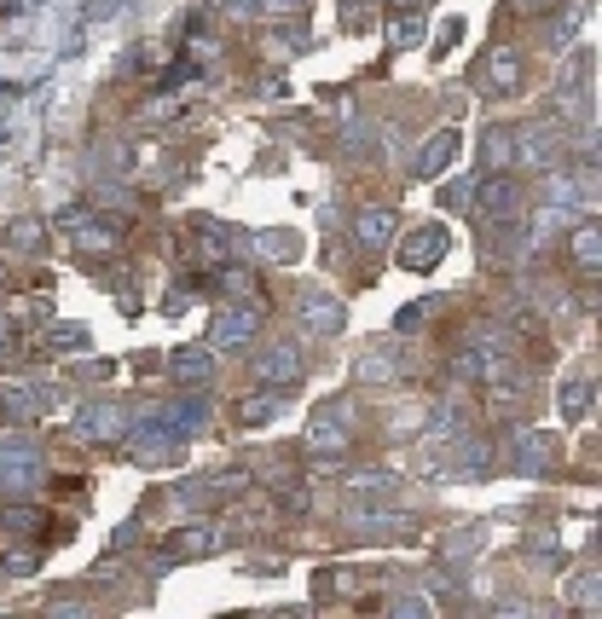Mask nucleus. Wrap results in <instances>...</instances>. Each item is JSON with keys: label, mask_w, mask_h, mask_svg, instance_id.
I'll list each match as a JSON object with an SVG mask.
<instances>
[{"label": "nucleus", "mask_w": 602, "mask_h": 619, "mask_svg": "<svg viewBox=\"0 0 602 619\" xmlns=\"http://www.w3.org/2000/svg\"><path fill=\"white\" fill-rule=\"evenodd\" d=\"M574 255L585 261V267H597V226H585V232L574 238Z\"/></svg>", "instance_id": "nucleus-18"}, {"label": "nucleus", "mask_w": 602, "mask_h": 619, "mask_svg": "<svg viewBox=\"0 0 602 619\" xmlns=\"http://www.w3.org/2000/svg\"><path fill=\"white\" fill-rule=\"evenodd\" d=\"M301 319H307V330L330 336V330H342V301H330L325 290H307L301 296Z\"/></svg>", "instance_id": "nucleus-5"}, {"label": "nucleus", "mask_w": 602, "mask_h": 619, "mask_svg": "<svg viewBox=\"0 0 602 619\" xmlns=\"http://www.w3.org/2000/svg\"><path fill=\"white\" fill-rule=\"evenodd\" d=\"M591 400H597V394H591V382H568V394H562V411H568V423H579V417L591 411Z\"/></svg>", "instance_id": "nucleus-14"}, {"label": "nucleus", "mask_w": 602, "mask_h": 619, "mask_svg": "<svg viewBox=\"0 0 602 619\" xmlns=\"http://www.w3.org/2000/svg\"><path fill=\"white\" fill-rule=\"evenodd\" d=\"M354 232H359V243H371V249L388 243L394 238V209H365V215L354 220Z\"/></svg>", "instance_id": "nucleus-12"}, {"label": "nucleus", "mask_w": 602, "mask_h": 619, "mask_svg": "<svg viewBox=\"0 0 602 619\" xmlns=\"http://www.w3.org/2000/svg\"><path fill=\"white\" fill-rule=\"evenodd\" d=\"M255 330H261V307H226L215 319V330H209V342L215 348H244Z\"/></svg>", "instance_id": "nucleus-3"}, {"label": "nucleus", "mask_w": 602, "mask_h": 619, "mask_svg": "<svg viewBox=\"0 0 602 619\" xmlns=\"http://www.w3.org/2000/svg\"><path fill=\"white\" fill-rule=\"evenodd\" d=\"M41 411V394H29L24 382H6L0 388V417H18V423H29Z\"/></svg>", "instance_id": "nucleus-9"}, {"label": "nucleus", "mask_w": 602, "mask_h": 619, "mask_svg": "<svg viewBox=\"0 0 602 619\" xmlns=\"http://www.w3.org/2000/svg\"><path fill=\"white\" fill-rule=\"evenodd\" d=\"M521 209V186L516 180H487L481 186V215L487 220H510Z\"/></svg>", "instance_id": "nucleus-7"}, {"label": "nucleus", "mask_w": 602, "mask_h": 619, "mask_svg": "<svg viewBox=\"0 0 602 619\" xmlns=\"http://www.w3.org/2000/svg\"><path fill=\"white\" fill-rule=\"evenodd\" d=\"M446 249H452V232H446V226H417V232H406V243H400V267L429 272V267H440Z\"/></svg>", "instance_id": "nucleus-1"}, {"label": "nucleus", "mask_w": 602, "mask_h": 619, "mask_svg": "<svg viewBox=\"0 0 602 619\" xmlns=\"http://www.w3.org/2000/svg\"><path fill=\"white\" fill-rule=\"evenodd\" d=\"M301 371H307V359H301L296 342H273V348L255 359V377L267 382V388H284V382H296Z\"/></svg>", "instance_id": "nucleus-2"}, {"label": "nucleus", "mask_w": 602, "mask_h": 619, "mask_svg": "<svg viewBox=\"0 0 602 619\" xmlns=\"http://www.w3.org/2000/svg\"><path fill=\"white\" fill-rule=\"evenodd\" d=\"M348 440H354V434L342 429V411H319V417H313V423H307V452H348Z\"/></svg>", "instance_id": "nucleus-4"}, {"label": "nucleus", "mask_w": 602, "mask_h": 619, "mask_svg": "<svg viewBox=\"0 0 602 619\" xmlns=\"http://www.w3.org/2000/svg\"><path fill=\"white\" fill-rule=\"evenodd\" d=\"M516 458H521V463H550V440H533V434H521V440H516Z\"/></svg>", "instance_id": "nucleus-16"}, {"label": "nucleus", "mask_w": 602, "mask_h": 619, "mask_svg": "<svg viewBox=\"0 0 602 619\" xmlns=\"http://www.w3.org/2000/svg\"><path fill=\"white\" fill-rule=\"evenodd\" d=\"M70 232H76V249H82V255H110V249H116V226H105V220L70 215Z\"/></svg>", "instance_id": "nucleus-8"}, {"label": "nucleus", "mask_w": 602, "mask_h": 619, "mask_svg": "<svg viewBox=\"0 0 602 619\" xmlns=\"http://www.w3.org/2000/svg\"><path fill=\"white\" fill-rule=\"evenodd\" d=\"M452 157H458V134L446 128V134H435L429 145H423V157H417V174H440V168H446Z\"/></svg>", "instance_id": "nucleus-11"}, {"label": "nucleus", "mask_w": 602, "mask_h": 619, "mask_svg": "<svg viewBox=\"0 0 602 619\" xmlns=\"http://www.w3.org/2000/svg\"><path fill=\"white\" fill-rule=\"evenodd\" d=\"M168 371H174L180 382H203V377H215V359H209L203 348H180L174 359H168Z\"/></svg>", "instance_id": "nucleus-10"}, {"label": "nucleus", "mask_w": 602, "mask_h": 619, "mask_svg": "<svg viewBox=\"0 0 602 619\" xmlns=\"http://www.w3.org/2000/svg\"><path fill=\"white\" fill-rule=\"evenodd\" d=\"M53 348L58 353H82L87 348V330H82V324H58V330H53Z\"/></svg>", "instance_id": "nucleus-15"}, {"label": "nucleus", "mask_w": 602, "mask_h": 619, "mask_svg": "<svg viewBox=\"0 0 602 619\" xmlns=\"http://www.w3.org/2000/svg\"><path fill=\"white\" fill-rule=\"evenodd\" d=\"M76 434H87V440L122 434V405H82V411H76Z\"/></svg>", "instance_id": "nucleus-6"}, {"label": "nucleus", "mask_w": 602, "mask_h": 619, "mask_svg": "<svg viewBox=\"0 0 602 619\" xmlns=\"http://www.w3.org/2000/svg\"><path fill=\"white\" fill-rule=\"evenodd\" d=\"M388 371H394L388 359H359V382H383Z\"/></svg>", "instance_id": "nucleus-19"}, {"label": "nucleus", "mask_w": 602, "mask_h": 619, "mask_svg": "<svg viewBox=\"0 0 602 619\" xmlns=\"http://www.w3.org/2000/svg\"><path fill=\"white\" fill-rule=\"evenodd\" d=\"M273 411H278V400H244V405H238V417H244V423H267Z\"/></svg>", "instance_id": "nucleus-17"}, {"label": "nucleus", "mask_w": 602, "mask_h": 619, "mask_svg": "<svg viewBox=\"0 0 602 619\" xmlns=\"http://www.w3.org/2000/svg\"><path fill=\"white\" fill-rule=\"evenodd\" d=\"M12 243H18V249H35V243H41V226H35V220H18V226H12Z\"/></svg>", "instance_id": "nucleus-20"}, {"label": "nucleus", "mask_w": 602, "mask_h": 619, "mask_svg": "<svg viewBox=\"0 0 602 619\" xmlns=\"http://www.w3.org/2000/svg\"><path fill=\"white\" fill-rule=\"evenodd\" d=\"M203 550H215V527H186V533L163 550V556H174V562H180V556H203Z\"/></svg>", "instance_id": "nucleus-13"}]
</instances>
